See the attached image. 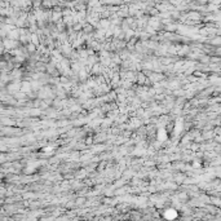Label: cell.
<instances>
[{"label": "cell", "instance_id": "6da1fadb", "mask_svg": "<svg viewBox=\"0 0 221 221\" xmlns=\"http://www.w3.org/2000/svg\"><path fill=\"white\" fill-rule=\"evenodd\" d=\"M177 216V212L175 210H167L164 212V217L166 219H175Z\"/></svg>", "mask_w": 221, "mask_h": 221}, {"label": "cell", "instance_id": "7a4b0ae2", "mask_svg": "<svg viewBox=\"0 0 221 221\" xmlns=\"http://www.w3.org/2000/svg\"><path fill=\"white\" fill-rule=\"evenodd\" d=\"M166 137H167L166 131H164V129H160L159 133H158V138H159L160 141H163V140H166Z\"/></svg>", "mask_w": 221, "mask_h": 221}]
</instances>
